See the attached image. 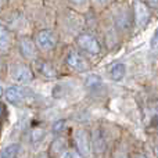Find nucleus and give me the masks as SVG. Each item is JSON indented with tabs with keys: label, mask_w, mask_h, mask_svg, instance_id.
<instances>
[{
	"label": "nucleus",
	"mask_w": 158,
	"mask_h": 158,
	"mask_svg": "<svg viewBox=\"0 0 158 158\" xmlns=\"http://www.w3.org/2000/svg\"><path fill=\"white\" fill-rule=\"evenodd\" d=\"M6 100L15 107H24L33 101V93L27 87L15 85L6 89Z\"/></svg>",
	"instance_id": "obj_1"
},
{
	"label": "nucleus",
	"mask_w": 158,
	"mask_h": 158,
	"mask_svg": "<svg viewBox=\"0 0 158 158\" xmlns=\"http://www.w3.org/2000/svg\"><path fill=\"white\" fill-rule=\"evenodd\" d=\"M78 44L85 50V52L90 53V54H98L101 52V46L97 42L94 36L90 33H82L78 36Z\"/></svg>",
	"instance_id": "obj_2"
},
{
	"label": "nucleus",
	"mask_w": 158,
	"mask_h": 158,
	"mask_svg": "<svg viewBox=\"0 0 158 158\" xmlns=\"http://www.w3.org/2000/svg\"><path fill=\"white\" fill-rule=\"evenodd\" d=\"M11 78H13L17 83H28V82L32 81L33 75L28 67L13 65V68H11Z\"/></svg>",
	"instance_id": "obj_3"
},
{
	"label": "nucleus",
	"mask_w": 158,
	"mask_h": 158,
	"mask_svg": "<svg viewBox=\"0 0 158 158\" xmlns=\"http://www.w3.org/2000/svg\"><path fill=\"white\" fill-rule=\"evenodd\" d=\"M67 64H68L72 69L79 71V72H85L89 69L87 61L85 60L81 54H78L77 52H71L68 56H67Z\"/></svg>",
	"instance_id": "obj_4"
},
{
	"label": "nucleus",
	"mask_w": 158,
	"mask_h": 158,
	"mask_svg": "<svg viewBox=\"0 0 158 158\" xmlns=\"http://www.w3.org/2000/svg\"><path fill=\"white\" fill-rule=\"evenodd\" d=\"M56 36L52 31H42L38 33L36 38V43L42 50H50L56 46Z\"/></svg>",
	"instance_id": "obj_5"
},
{
	"label": "nucleus",
	"mask_w": 158,
	"mask_h": 158,
	"mask_svg": "<svg viewBox=\"0 0 158 158\" xmlns=\"http://www.w3.org/2000/svg\"><path fill=\"white\" fill-rule=\"evenodd\" d=\"M75 143H77L78 150L81 151L83 156H89L90 153V140L87 136L86 131L83 129H79L75 132Z\"/></svg>",
	"instance_id": "obj_6"
},
{
	"label": "nucleus",
	"mask_w": 158,
	"mask_h": 158,
	"mask_svg": "<svg viewBox=\"0 0 158 158\" xmlns=\"http://www.w3.org/2000/svg\"><path fill=\"white\" fill-rule=\"evenodd\" d=\"M135 15H136V24L139 27H144L150 17L147 6L142 2H136L135 3Z\"/></svg>",
	"instance_id": "obj_7"
},
{
	"label": "nucleus",
	"mask_w": 158,
	"mask_h": 158,
	"mask_svg": "<svg viewBox=\"0 0 158 158\" xmlns=\"http://www.w3.org/2000/svg\"><path fill=\"white\" fill-rule=\"evenodd\" d=\"M19 50H21L22 56L28 60L36 57V46L31 39H21L19 42Z\"/></svg>",
	"instance_id": "obj_8"
},
{
	"label": "nucleus",
	"mask_w": 158,
	"mask_h": 158,
	"mask_svg": "<svg viewBox=\"0 0 158 158\" xmlns=\"http://www.w3.org/2000/svg\"><path fill=\"white\" fill-rule=\"evenodd\" d=\"M36 69H38L42 75H44V77H47V78H54L56 74H57L54 67L50 63H47V61H38V63H36Z\"/></svg>",
	"instance_id": "obj_9"
},
{
	"label": "nucleus",
	"mask_w": 158,
	"mask_h": 158,
	"mask_svg": "<svg viewBox=\"0 0 158 158\" xmlns=\"http://www.w3.org/2000/svg\"><path fill=\"white\" fill-rule=\"evenodd\" d=\"M11 44V36L10 32L6 27L0 25V52H6V50L10 49Z\"/></svg>",
	"instance_id": "obj_10"
},
{
	"label": "nucleus",
	"mask_w": 158,
	"mask_h": 158,
	"mask_svg": "<svg viewBox=\"0 0 158 158\" xmlns=\"http://www.w3.org/2000/svg\"><path fill=\"white\" fill-rule=\"evenodd\" d=\"M126 74V67L123 64H115L110 71V77L112 81H121Z\"/></svg>",
	"instance_id": "obj_11"
},
{
	"label": "nucleus",
	"mask_w": 158,
	"mask_h": 158,
	"mask_svg": "<svg viewBox=\"0 0 158 158\" xmlns=\"http://www.w3.org/2000/svg\"><path fill=\"white\" fill-rule=\"evenodd\" d=\"M17 151H18V146L10 144L0 151V158H14V156L17 154Z\"/></svg>",
	"instance_id": "obj_12"
},
{
	"label": "nucleus",
	"mask_w": 158,
	"mask_h": 158,
	"mask_svg": "<svg viewBox=\"0 0 158 158\" xmlns=\"http://www.w3.org/2000/svg\"><path fill=\"white\" fill-rule=\"evenodd\" d=\"M93 142H94V147L96 150L98 151V153H101V150H103L104 147H106V142L103 140V136H101L100 132H96L94 135H93Z\"/></svg>",
	"instance_id": "obj_13"
},
{
	"label": "nucleus",
	"mask_w": 158,
	"mask_h": 158,
	"mask_svg": "<svg viewBox=\"0 0 158 158\" xmlns=\"http://www.w3.org/2000/svg\"><path fill=\"white\" fill-rule=\"evenodd\" d=\"M44 136V131L43 129H35L32 132V140L33 142H40Z\"/></svg>",
	"instance_id": "obj_14"
},
{
	"label": "nucleus",
	"mask_w": 158,
	"mask_h": 158,
	"mask_svg": "<svg viewBox=\"0 0 158 158\" xmlns=\"http://www.w3.org/2000/svg\"><path fill=\"white\" fill-rule=\"evenodd\" d=\"M61 158H82V156H81V153H78L75 150H68L63 154Z\"/></svg>",
	"instance_id": "obj_15"
},
{
	"label": "nucleus",
	"mask_w": 158,
	"mask_h": 158,
	"mask_svg": "<svg viewBox=\"0 0 158 158\" xmlns=\"http://www.w3.org/2000/svg\"><path fill=\"white\" fill-rule=\"evenodd\" d=\"M71 3L75 6H78V7H82V6H87L89 0H71Z\"/></svg>",
	"instance_id": "obj_16"
},
{
	"label": "nucleus",
	"mask_w": 158,
	"mask_h": 158,
	"mask_svg": "<svg viewBox=\"0 0 158 158\" xmlns=\"http://www.w3.org/2000/svg\"><path fill=\"white\" fill-rule=\"evenodd\" d=\"M148 4L153 6V7H157V6H158V0H148Z\"/></svg>",
	"instance_id": "obj_17"
},
{
	"label": "nucleus",
	"mask_w": 158,
	"mask_h": 158,
	"mask_svg": "<svg viewBox=\"0 0 158 158\" xmlns=\"http://www.w3.org/2000/svg\"><path fill=\"white\" fill-rule=\"evenodd\" d=\"M115 158H128V157H126L123 153H118L117 156H115Z\"/></svg>",
	"instance_id": "obj_18"
},
{
	"label": "nucleus",
	"mask_w": 158,
	"mask_h": 158,
	"mask_svg": "<svg viewBox=\"0 0 158 158\" xmlns=\"http://www.w3.org/2000/svg\"><path fill=\"white\" fill-rule=\"evenodd\" d=\"M96 2H97V3H98V4H104V3H106V2H107V0H96Z\"/></svg>",
	"instance_id": "obj_19"
},
{
	"label": "nucleus",
	"mask_w": 158,
	"mask_h": 158,
	"mask_svg": "<svg viewBox=\"0 0 158 158\" xmlns=\"http://www.w3.org/2000/svg\"><path fill=\"white\" fill-rule=\"evenodd\" d=\"M3 96V89H2V86H0V97Z\"/></svg>",
	"instance_id": "obj_20"
},
{
	"label": "nucleus",
	"mask_w": 158,
	"mask_h": 158,
	"mask_svg": "<svg viewBox=\"0 0 158 158\" xmlns=\"http://www.w3.org/2000/svg\"><path fill=\"white\" fill-rule=\"evenodd\" d=\"M135 158H146V157H144V156H136Z\"/></svg>",
	"instance_id": "obj_21"
},
{
	"label": "nucleus",
	"mask_w": 158,
	"mask_h": 158,
	"mask_svg": "<svg viewBox=\"0 0 158 158\" xmlns=\"http://www.w3.org/2000/svg\"><path fill=\"white\" fill-rule=\"evenodd\" d=\"M40 158H47V157H46V156H42V157H40Z\"/></svg>",
	"instance_id": "obj_22"
},
{
	"label": "nucleus",
	"mask_w": 158,
	"mask_h": 158,
	"mask_svg": "<svg viewBox=\"0 0 158 158\" xmlns=\"http://www.w3.org/2000/svg\"><path fill=\"white\" fill-rule=\"evenodd\" d=\"M157 154H158V147H157Z\"/></svg>",
	"instance_id": "obj_23"
}]
</instances>
